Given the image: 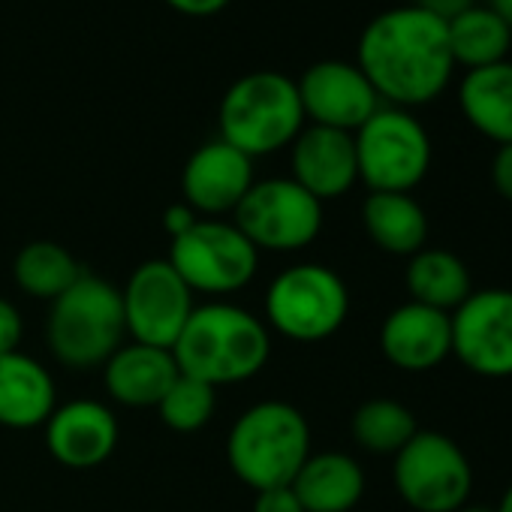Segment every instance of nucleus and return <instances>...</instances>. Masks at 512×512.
Masks as SVG:
<instances>
[{"mask_svg":"<svg viewBox=\"0 0 512 512\" xmlns=\"http://www.w3.org/2000/svg\"><path fill=\"white\" fill-rule=\"evenodd\" d=\"M172 350L148 344H121L103 365L109 395L124 407H157L178 377Z\"/></svg>","mask_w":512,"mask_h":512,"instance_id":"obj_18","label":"nucleus"},{"mask_svg":"<svg viewBox=\"0 0 512 512\" xmlns=\"http://www.w3.org/2000/svg\"><path fill=\"white\" fill-rule=\"evenodd\" d=\"M166 4L184 16H214L229 4V0H166Z\"/></svg>","mask_w":512,"mask_h":512,"instance_id":"obj_33","label":"nucleus"},{"mask_svg":"<svg viewBox=\"0 0 512 512\" xmlns=\"http://www.w3.org/2000/svg\"><path fill=\"white\" fill-rule=\"evenodd\" d=\"M359 70L380 100L413 109L437 100L455 73L446 22L407 4L368 22L359 37Z\"/></svg>","mask_w":512,"mask_h":512,"instance_id":"obj_1","label":"nucleus"},{"mask_svg":"<svg viewBox=\"0 0 512 512\" xmlns=\"http://www.w3.org/2000/svg\"><path fill=\"white\" fill-rule=\"evenodd\" d=\"M124 326L136 344L172 350L193 314V290L178 278L169 260H148L136 266L121 290Z\"/></svg>","mask_w":512,"mask_h":512,"instance_id":"obj_11","label":"nucleus"},{"mask_svg":"<svg viewBox=\"0 0 512 512\" xmlns=\"http://www.w3.org/2000/svg\"><path fill=\"white\" fill-rule=\"evenodd\" d=\"M22 335H25V323H22L19 308L7 299H0V356L16 353L22 344Z\"/></svg>","mask_w":512,"mask_h":512,"instance_id":"obj_28","label":"nucleus"},{"mask_svg":"<svg viewBox=\"0 0 512 512\" xmlns=\"http://www.w3.org/2000/svg\"><path fill=\"white\" fill-rule=\"evenodd\" d=\"M371 241L395 256H413L428 241V217L410 193H371L362 205Z\"/></svg>","mask_w":512,"mask_h":512,"instance_id":"obj_22","label":"nucleus"},{"mask_svg":"<svg viewBox=\"0 0 512 512\" xmlns=\"http://www.w3.org/2000/svg\"><path fill=\"white\" fill-rule=\"evenodd\" d=\"M350 314V293L338 272L320 263L284 269L266 293L269 326L299 344L332 338Z\"/></svg>","mask_w":512,"mask_h":512,"instance_id":"obj_6","label":"nucleus"},{"mask_svg":"<svg viewBox=\"0 0 512 512\" xmlns=\"http://www.w3.org/2000/svg\"><path fill=\"white\" fill-rule=\"evenodd\" d=\"M166 260L193 293L229 296L253 281L260 250L238 232L235 223L199 217L193 229L172 238Z\"/></svg>","mask_w":512,"mask_h":512,"instance_id":"obj_8","label":"nucleus"},{"mask_svg":"<svg viewBox=\"0 0 512 512\" xmlns=\"http://www.w3.org/2000/svg\"><path fill=\"white\" fill-rule=\"evenodd\" d=\"M55 407L58 392L46 365L19 350L0 356V425L37 428Z\"/></svg>","mask_w":512,"mask_h":512,"instance_id":"obj_19","label":"nucleus"},{"mask_svg":"<svg viewBox=\"0 0 512 512\" xmlns=\"http://www.w3.org/2000/svg\"><path fill=\"white\" fill-rule=\"evenodd\" d=\"M407 290L413 296L410 302L437 308L443 314L464 305V299L473 293L470 272L458 256L449 250H431V247H422L419 253L410 256Z\"/></svg>","mask_w":512,"mask_h":512,"instance_id":"obj_23","label":"nucleus"},{"mask_svg":"<svg viewBox=\"0 0 512 512\" xmlns=\"http://www.w3.org/2000/svg\"><path fill=\"white\" fill-rule=\"evenodd\" d=\"M305 130L299 85L284 73L241 76L220 100V139L241 154H275Z\"/></svg>","mask_w":512,"mask_h":512,"instance_id":"obj_4","label":"nucleus"},{"mask_svg":"<svg viewBox=\"0 0 512 512\" xmlns=\"http://www.w3.org/2000/svg\"><path fill=\"white\" fill-rule=\"evenodd\" d=\"M449 31V49L455 67L464 70H479L506 61L509 46H512V28L491 13L488 7H470L452 22H446Z\"/></svg>","mask_w":512,"mask_h":512,"instance_id":"obj_24","label":"nucleus"},{"mask_svg":"<svg viewBox=\"0 0 512 512\" xmlns=\"http://www.w3.org/2000/svg\"><path fill=\"white\" fill-rule=\"evenodd\" d=\"M253 512H305L293 485H281V488H266L256 491L253 500Z\"/></svg>","mask_w":512,"mask_h":512,"instance_id":"obj_29","label":"nucleus"},{"mask_svg":"<svg viewBox=\"0 0 512 512\" xmlns=\"http://www.w3.org/2000/svg\"><path fill=\"white\" fill-rule=\"evenodd\" d=\"M127 335L121 290L103 278L82 275L52 302L46 341L52 356L76 371L106 365Z\"/></svg>","mask_w":512,"mask_h":512,"instance_id":"obj_5","label":"nucleus"},{"mask_svg":"<svg viewBox=\"0 0 512 512\" xmlns=\"http://www.w3.org/2000/svg\"><path fill=\"white\" fill-rule=\"evenodd\" d=\"M491 181L503 199L512 202V145H500L491 160Z\"/></svg>","mask_w":512,"mask_h":512,"instance_id":"obj_30","label":"nucleus"},{"mask_svg":"<svg viewBox=\"0 0 512 512\" xmlns=\"http://www.w3.org/2000/svg\"><path fill=\"white\" fill-rule=\"evenodd\" d=\"M380 347L401 371H431L452 353V317L437 308L407 302L383 320Z\"/></svg>","mask_w":512,"mask_h":512,"instance_id":"obj_17","label":"nucleus"},{"mask_svg":"<svg viewBox=\"0 0 512 512\" xmlns=\"http://www.w3.org/2000/svg\"><path fill=\"white\" fill-rule=\"evenodd\" d=\"M250 187H253V160L223 139L196 148L181 172L184 202L196 214H208V217L235 211Z\"/></svg>","mask_w":512,"mask_h":512,"instance_id":"obj_14","label":"nucleus"},{"mask_svg":"<svg viewBox=\"0 0 512 512\" xmlns=\"http://www.w3.org/2000/svg\"><path fill=\"white\" fill-rule=\"evenodd\" d=\"M413 7H419L443 22H452L455 16H461L464 10L473 7V0H413Z\"/></svg>","mask_w":512,"mask_h":512,"instance_id":"obj_32","label":"nucleus"},{"mask_svg":"<svg viewBox=\"0 0 512 512\" xmlns=\"http://www.w3.org/2000/svg\"><path fill=\"white\" fill-rule=\"evenodd\" d=\"M290 485L305 512H350L365 494V473L344 452H311Z\"/></svg>","mask_w":512,"mask_h":512,"instance_id":"obj_20","label":"nucleus"},{"mask_svg":"<svg viewBox=\"0 0 512 512\" xmlns=\"http://www.w3.org/2000/svg\"><path fill=\"white\" fill-rule=\"evenodd\" d=\"M214 407H217V389L187 374H178L157 404L163 425L181 434L205 428L214 416Z\"/></svg>","mask_w":512,"mask_h":512,"instance_id":"obj_27","label":"nucleus"},{"mask_svg":"<svg viewBox=\"0 0 512 512\" xmlns=\"http://www.w3.org/2000/svg\"><path fill=\"white\" fill-rule=\"evenodd\" d=\"M196 220H199V214H196L187 202H178V205L166 208V214H163V229L169 232V238H178V235H184L187 229H193Z\"/></svg>","mask_w":512,"mask_h":512,"instance_id":"obj_31","label":"nucleus"},{"mask_svg":"<svg viewBox=\"0 0 512 512\" xmlns=\"http://www.w3.org/2000/svg\"><path fill=\"white\" fill-rule=\"evenodd\" d=\"M497 512H512V485L506 488V494H503V500H500Z\"/></svg>","mask_w":512,"mask_h":512,"instance_id":"obj_35","label":"nucleus"},{"mask_svg":"<svg viewBox=\"0 0 512 512\" xmlns=\"http://www.w3.org/2000/svg\"><path fill=\"white\" fill-rule=\"evenodd\" d=\"M452 353L479 377H512V290H473L452 314Z\"/></svg>","mask_w":512,"mask_h":512,"instance_id":"obj_12","label":"nucleus"},{"mask_svg":"<svg viewBox=\"0 0 512 512\" xmlns=\"http://www.w3.org/2000/svg\"><path fill=\"white\" fill-rule=\"evenodd\" d=\"M488 10L497 13L512 28V0H488Z\"/></svg>","mask_w":512,"mask_h":512,"instance_id":"obj_34","label":"nucleus"},{"mask_svg":"<svg viewBox=\"0 0 512 512\" xmlns=\"http://www.w3.org/2000/svg\"><path fill=\"white\" fill-rule=\"evenodd\" d=\"M308 455V419L287 401L253 404L235 419L226 437V461L232 473L253 491L290 485Z\"/></svg>","mask_w":512,"mask_h":512,"instance_id":"obj_3","label":"nucleus"},{"mask_svg":"<svg viewBox=\"0 0 512 512\" xmlns=\"http://www.w3.org/2000/svg\"><path fill=\"white\" fill-rule=\"evenodd\" d=\"M46 446L70 470L100 467L118 446V419L106 404L91 398L61 404L46 419Z\"/></svg>","mask_w":512,"mask_h":512,"instance_id":"obj_15","label":"nucleus"},{"mask_svg":"<svg viewBox=\"0 0 512 512\" xmlns=\"http://www.w3.org/2000/svg\"><path fill=\"white\" fill-rule=\"evenodd\" d=\"M395 488L416 512H455L467 503L473 470L455 440L440 431H416L395 452Z\"/></svg>","mask_w":512,"mask_h":512,"instance_id":"obj_10","label":"nucleus"},{"mask_svg":"<svg viewBox=\"0 0 512 512\" xmlns=\"http://www.w3.org/2000/svg\"><path fill=\"white\" fill-rule=\"evenodd\" d=\"M293 181L314 199H338L359 181L353 133L332 127H305L293 139Z\"/></svg>","mask_w":512,"mask_h":512,"instance_id":"obj_16","label":"nucleus"},{"mask_svg":"<svg viewBox=\"0 0 512 512\" xmlns=\"http://www.w3.org/2000/svg\"><path fill=\"white\" fill-rule=\"evenodd\" d=\"M13 275L22 293L43 299V302H55L85 272L79 269L76 256L67 247L55 241H31L19 250Z\"/></svg>","mask_w":512,"mask_h":512,"instance_id":"obj_25","label":"nucleus"},{"mask_svg":"<svg viewBox=\"0 0 512 512\" xmlns=\"http://www.w3.org/2000/svg\"><path fill=\"white\" fill-rule=\"evenodd\" d=\"M232 214V223L256 250L272 253L302 250L323 229V202L293 178L253 181Z\"/></svg>","mask_w":512,"mask_h":512,"instance_id":"obj_9","label":"nucleus"},{"mask_svg":"<svg viewBox=\"0 0 512 512\" xmlns=\"http://www.w3.org/2000/svg\"><path fill=\"white\" fill-rule=\"evenodd\" d=\"M416 419L413 413L392 401V398H374L365 401L356 413H353V437L362 449L368 452H380V455H395L401 452L413 434H416Z\"/></svg>","mask_w":512,"mask_h":512,"instance_id":"obj_26","label":"nucleus"},{"mask_svg":"<svg viewBox=\"0 0 512 512\" xmlns=\"http://www.w3.org/2000/svg\"><path fill=\"white\" fill-rule=\"evenodd\" d=\"M296 85L305 118H311L317 127L356 133L380 109L377 91L359 64L350 61H320L308 67Z\"/></svg>","mask_w":512,"mask_h":512,"instance_id":"obj_13","label":"nucleus"},{"mask_svg":"<svg viewBox=\"0 0 512 512\" xmlns=\"http://www.w3.org/2000/svg\"><path fill=\"white\" fill-rule=\"evenodd\" d=\"M455 512H497V509H491V506H461V509H455Z\"/></svg>","mask_w":512,"mask_h":512,"instance_id":"obj_36","label":"nucleus"},{"mask_svg":"<svg viewBox=\"0 0 512 512\" xmlns=\"http://www.w3.org/2000/svg\"><path fill=\"white\" fill-rule=\"evenodd\" d=\"M353 142L359 178L371 193H410L431 169V139L407 109L380 106Z\"/></svg>","mask_w":512,"mask_h":512,"instance_id":"obj_7","label":"nucleus"},{"mask_svg":"<svg viewBox=\"0 0 512 512\" xmlns=\"http://www.w3.org/2000/svg\"><path fill=\"white\" fill-rule=\"evenodd\" d=\"M172 356L181 374L220 389L250 380L266 368L272 356V335L260 317L238 305H196L172 347Z\"/></svg>","mask_w":512,"mask_h":512,"instance_id":"obj_2","label":"nucleus"},{"mask_svg":"<svg viewBox=\"0 0 512 512\" xmlns=\"http://www.w3.org/2000/svg\"><path fill=\"white\" fill-rule=\"evenodd\" d=\"M461 115L473 130L497 145H512V64L467 70L458 88Z\"/></svg>","mask_w":512,"mask_h":512,"instance_id":"obj_21","label":"nucleus"}]
</instances>
